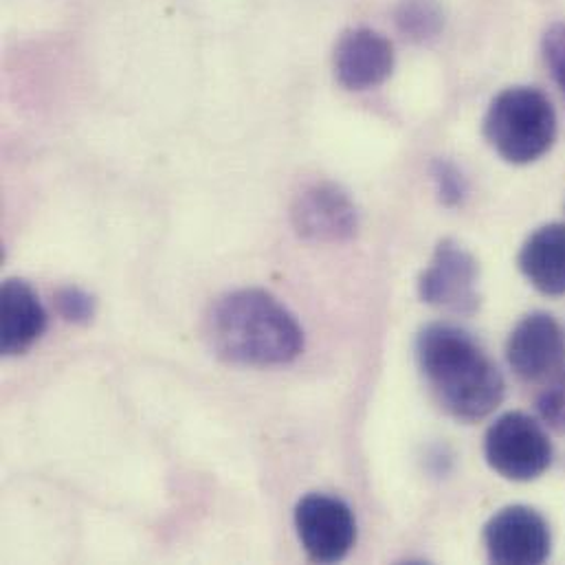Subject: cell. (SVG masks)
<instances>
[{
	"instance_id": "15",
	"label": "cell",
	"mask_w": 565,
	"mask_h": 565,
	"mask_svg": "<svg viewBox=\"0 0 565 565\" xmlns=\"http://www.w3.org/2000/svg\"><path fill=\"white\" fill-rule=\"evenodd\" d=\"M55 308L71 323H88L95 317V299L77 286H64L55 295Z\"/></svg>"
},
{
	"instance_id": "7",
	"label": "cell",
	"mask_w": 565,
	"mask_h": 565,
	"mask_svg": "<svg viewBox=\"0 0 565 565\" xmlns=\"http://www.w3.org/2000/svg\"><path fill=\"white\" fill-rule=\"evenodd\" d=\"M484 546L493 564L540 565L551 557L553 535L540 511L513 504L489 520Z\"/></svg>"
},
{
	"instance_id": "9",
	"label": "cell",
	"mask_w": 565,
	"mask_h": 565,
	"mask_svg": "<svg viewBox=\"0 0 565 565\" xmlns=\"http://www.w3.org/2000/svg\"><path fill=\"white\" fill-rule=\"evenodd\" d=\"M297 234L312 243H343L359 230V212L352 199L334 183H317L303 190L290 212Z\"/></svg>"
},
{
	"instance_id": "17",
	"label": "cell",
	"mask_w": 565,
	"mask_h": 565,
	"mask_svg": "<svg viewBox=\"0 0 565 565\" xmlns=\"http://www.w3.org/2000/svg\"><path fill=\"white\" fill-rule=\"evenodd\" d=\"M544 57L565 95V22H557L546 31Z\"/></svg>"
},
{
	"instance_id": "3",
	"label": "cell",
	"mask_w": 565,
	"mask_h": 565,
	"mask_svg": "<svg viewBox=\"0 0 565 565\" xmlns=\"http://www.w3.org/2000/svg\"><path fill=\"white\" fill-rule=\"evenodd\" d=\"M484 137L507 163H535L557 139L555 108L551 99L533 86L507 88L487 110Z\"/></svg>"
},
{
	"instance_id": "4",
	"label": "cell",
	"mask_w": 565,
	"mask_h": 565,
	"mask_svg": "<svg viewBox=\"0 0 565 565\" xmlns=\"http://www.w3.org/2000/svg\"><path fill=\"white\" fill-rule=\"evenodd\" d=\"M489 467L511 482H533L553 465V443L535 418L524 412L502 414L484 436Z\"/></svg>"
},
{
	"instance_id": "12",
	"label": "cell",
	"mask_w": 565,
	"mask_h": 565,
	"mask_svg": "<svg viewBox=\"0 0 565 565\" xmlns=\"http://www.w3.org/2000/svg\"><path fill=\"white\" fill-rule=\"evenodd\" d=\"M520 271L546 297L565 295V225L551 223L535 230L518 256Z\"/></svg>"
},
{
	"instance_id": "11",
	"label": "cell",
	"mask_w": 565,
	"mask_h": 565,
	"mask_svg": "<svg viewBox=\"0 0 565 565\" xmlns=\"http://www.w3.org/2000/svg\"><path fill=\"white\" fill-rule=\"evenodd\" d=\"M0 348L4 356L24 354L46 330V310L22 280H7L0 295Z\"/></svg>"
},
{
	"instance_id": "1",
	"label": "cell",
	"mask_w": 565,
	"mask_h": 565,
	"mask_svg": "<svg viewBox=\"0 0 565 565\" xmlns=\"http://www.w3.org/2000/svg\"><path fill=\"white\" fill-rule=\"evenodd\" d=\"M416 361L440 407L458 420H482L504 401L507 383L500 367L458 326H425L416 337Z\"/></svg>"
},
{
	"instance_id": "14",
	"label": "cell",
	"mask_w": 565,
	"mask_h": 565,
	"mask_svg": "<svg viewBox=\"0 0 565 565\" xmlns=\"http://www.w3.org/2000/svg\"><path fill=\"white\" fill-rule=\"evenodd\" d=\"M537 412L548 427L565 434V367L548 379L537 398Z\"/></svg>"
},
{
	"instance_id": "2",
	"label": "cell",
	"mask_w": 565,
	"mask_h": 565,
	"mask_svg": "<svg viewBox=\"0 0 565 565\" xmlns=\"http://www.w3.org/2000/svg\"><path fill=\"white\" fill-rule=\"evenodd\" d=\"M212 350L236 365H286L303 350V330L271 292L241 288L216 299L205 326Z\"/></svg>"
},
{
	"instance_id": "8",
	"label": "cell",
	"mask_w": 565,
	"mask_h": 565,
	"mask_svg": "<svg viewBox=\"0 0 565 565\" xmlns=\"http://www.w3.org/2000/svg\"><path fill=\"white\" fill-rule=\"evenodd\" d=\"M507 359L513 372L526 381L557 374L565 363V334L548 312H531L518 321L507 341Z\"/></svg>"
},
{
	"instance_id": "13",
	"label": "cell",
	"mask_w": 565,
	"mask_h": 565,
	"mask_svg": "<svg viewBox=\"0 0 565 565\" xmlns=\"http://www.w3.org/2000/svg\"><path fill=\"white\" fill-rule=\"evenodd\" d=\"M396 24L403 35L425 42L436 38L445 26V11L438 0H401L396 7Z\"/></svg>"
},
{
	"instance_id": "6",
	"label": "cell",
	"mask_w": 565,
	"mask_h": 565,
	"mask_svg": "<svg viewBox=\"0 0 565 565\" xmlns=\"http://www.w3.org/2000/svg\"><path fill=\"white\" fill-rule=\"evenodd\" d=\"M478 282L480 269L476 258L458 243L443 241L418 278V295L434 308L473 315L480 308Z\"/></svg>"
},
{
	"instance_id": "10",
	"label": "cell",
	"mask_w": 565,
	"mask_h": 565,
	"mask_svg": "<svg viewBox=\"0 0 565 565\" xmlns=\"http://www.w3.org/2000/svg\"><path fill=\"white\" fill-rule=\"evenodd\" d=\"M394 71V46L372 29H350L334 46V75L348 90L383 84Z\"/></svg>"
},
{
	"instance_id": "16",
	"label": "cell",
	"mask_w": 565,
	"mask_h": 565,
	"mask_svg": "<svg viewBox=\"0 0 565 565\" xmlns=\"http://www.w3.org/2000/svg\"><path fill=\"white\" fill-rule=\"evenodd\" d=\"M434 181H436V190L440 201L447 207H456L465 201L467 196V181L462 177V172L449 163V161H436L434 163Z\"/></svg>"
},
{
	"instance_id": "5",
	"label": "cell",
	"mask_w": 565,
	"mask_h": 565,
	"mask_svg": "<svg viewBox=\"0 0 565 565\" xmlns=\"http://www.w3.org/2000/svg\"><path fill=\"white\" fill-rule=\"evenodd\" d=\"M297 540L310 562L334 564L348 557L356 542L352 509L332 495L310 493L295 507Z\"/></svg>"
}]
</instances>
